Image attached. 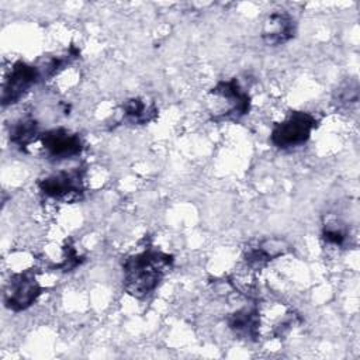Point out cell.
Instances as JSON below:
<instances>
[{
    "label": "cell",
    "instance_id": "obj_1",
    "mask_svg": "<svg viewBox=\"0 0 360 360\" xmlns=\"http://www.w3.org/2000/svg\"><path fill=\"white\" fill-rule=\"evenodd\" d=\"M173 262L172 255L153 248L128 256L122 263L124 290L135 298H146L163 281Z\"/></svg>",
    "mask_w": 360,
    "mask_h": 360
},
{
    "label": "cell",
    "instance_id": "obj_2",
    "mask_svg": "<svg viewBox=\"0 0 360 360\" xmlns=\"http://www.w3.org/2000/svg\"><path fill=\"white\" fill-rule=\"evenodd\" d=\"M208 112L215 121H238L250 110V94L236 77L218 82L207 96Z\"/></svg>",
    "mask_w": 360,
    "mask_h": 360
},
{
    "label": "cell",
    "instance_id": "obj_3",
    "mask_svg": "<svg viewBox=\"0 0 360 360\" xmlns=\"http://www.w3.org/2000/svg\"><path fill=\"white\" fill-rule=\"evenodd\" d=\"M316 127L318 120L314 114L307 111H291L284 120L274 124L270 132V141L281 150L295 149L308 142Z\"/></svg>",
    "mask_w": 360,
    "mask_h": 360
},
{
    "label": "cell",
    "instance_id": "obj_4",
    "mask_svg": "<svg viewBox=\"0 0 360 360\" xmlns=\"http://www.w3.org/2000/svg\"><path fill=\"white\" fill-rule=\"evenodd\" d=\"M38 188L45 200L75 202L84 193V170L76 167L48 174L38 181Z\"/></svg>",
    "mask_w": 360,
    "mask_h": 360
},
{
    "label": "cell",
    "instance_id": "obj_5",
    "mask_svg": "<svg viewBox=\"0 0 360 360\" xmlns=\"http://www.w3.org/2000/svg\"><path fill=\"white\" fill-rule=\"evenodd\" d=\"M41 285L35 270L28 269L18 273H13L4 287L3 302L14 312L28 309L42 294Z\"/></svg>",
    "mask_w": 360,
    "mask_h": 360
},
{
    "label": "cell",
    "instance_id": "obj_6",
    "mask_svg": "<svg viewBox=\"0 0 360 360\" xmlns=\"http://www.w3.org/2000/svg\"><path fill=\"white\" fill-rule=\"evenodd\" d=\"M42 77L38 65H31L24 60L13 63L4 75L1 83V105H13L20 101Z\"/></svg>",
    "mask_w": 360,
    "mask_h": 360
},
{
    "label": "cell",
    "instance_id": "obj_7",
    "mask_svg": "<svg viewBox=\"0 0 360 360\" xmlns=\"http://www.w3.org/2000/svg\"><path fill=\"white\" fill-rule=\"evenodd\" d=\"M38 143L39 150L45 155V158L53 162L73 159L84 149L82 136L63 127L42 132Z\"/></svg>",
    "mask_w": 360,
    "mask_h": 360
},
{
    "label": "cell",
    "instance_id": "obj_8",
    "mask_svg": "<svg viewBox=\"0 0 360 360\" xmlns=\"http://www.w3.org/2000/svg\"><path fill=\"white\" fill-rule=\"evenodd\" d=\"M297 31L295 20L287 11L270 13L262 27V39L269 46L284 45L294 38Z\"/></svg>",
    "mask_w": 360,
    "mask_h": 360
},
{
    "label": "cell",
    "instance_id": "obj_9",
    "mask_svg": "<svg viewBox=\"0 0 360 360\" xmlns=\"http://www.w3.org/2000/svg\"><path fill=\"white\" fill-rule=\"evenodd\" d=\"M226 323L236 338L255 342L262 332L260 309L256 305L242 307L226 316Z\"/></svg>",
    "mask_w": 360,
    "mask_h": 360
},
{
    "label": "cell",
    "instance_id": "obj_10",
    "mask_svg": "<svg viewBox=\"0 0 360 360\" xmlns=\"http://www.w3.org/2000/svg\"><path fill=\"white\" fill-rule=\"evenodd\" d=\"M290 250V246L285 240L277 238H269L257 240L253 245H249L245 249L243 259L252 270H260L267 266L271 260L285 255Z\"/></svg>",
    "mask_w": 360,
    "mask_h": 360
},
{
    "label": "cell",
    "instance_id": "obj_11",
    "mask_svg": "<svg viewBox=\"0 0 360 360\" xmlns=\"http://www.w3.org/2000/svg\"><path fill=\"white\" fill-rule=\"evenodd\" d=\"M158 117V107L143 97H132L122 103V118L131 125H145Z\"/></svg>",
    "mask_w": 360,
    "mask_h": 360
},
{
    "label": "cell",
    "instance_id": "obj_12",
    "mask_svg": "<svg viewBox=\"0 0 360 360\" xmlns=\"http://www.w3.org/2000/svg\"><path fill=\"white\" fill-rule=\"evenodd\" d=\"M39 125L32 117H21L10 127V142L20 148L21 150H27L31 145L37 143L41 136Z\"/></svg>",
    "mask_w": 360,
    "mask_h": 360
},
{
    "label": "cell",
    "instance_id": "obj_13",
    "mask_svg": "<svg viewBox=\"0 0 360 360\" xmlns=\"http://www.w3.org/2000/svg\"><path fill=\"white\" fill-rule=\"evenodd\" d=\"M349 229L343 222H340L336 218H328L323 222L322 226V240L325 245L335 248V249H342L347 245L349 240Z\"/></svg>",
    "mask_w": 360,
    "mask_h": 360
},
{
    "label": "cell",
    "instance_id": "obj_14",
    "mask_svg": "<svg viewBox=\"0 0 360 360\" xmlns=\"http://www.w3.org/2000/svg\"><path fill=\"white\" fill-rule=\"evenodd\" d=\"M346 90H349V91H353V97H357V87H354V89H350V86H349V87H346ZM340 100H342L343 103H346V101H347V94H345V96H340ZM349 100H352V98H350V96H349Z\"/></svg>",
    "mask_w": 360,
    "mask_h": 360
}]
</instances>
